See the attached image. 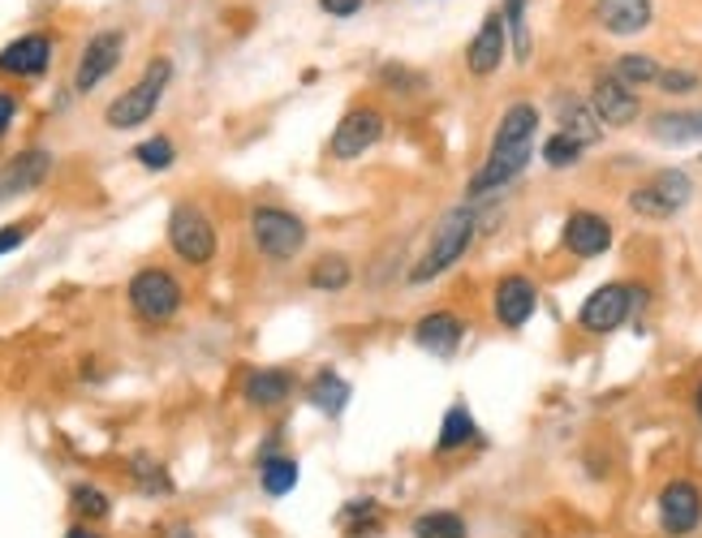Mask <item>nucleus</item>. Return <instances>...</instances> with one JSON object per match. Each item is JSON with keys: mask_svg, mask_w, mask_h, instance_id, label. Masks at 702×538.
Wrapping results in <instances>:
<instances>
[{"mask_svg": "<svg viewBox=\"0 0 702 538\" xmlns=\"http://www.w3.org/2000/svg\"><path fill=\"white\" fill-rule=\"evenodd\" d=\"M582 151H586V147H582L577 138H569L565 129H556V134L543 143V164H547V168H574L577 159H582Z\"/></svg>", "mask_w": 702, "mask_h": 538, "instance_id": "nucleus-30", "label": "nucleus"}, {"mask_svg": "<svg viewBox=\"0 0 702 538\" xmlns=\"http://www.w3.org/2000/svg\"><path fill=\"white\" fill-rule=\"evenodd\" d=\"M251 233H255V246L276 263L298 258L306 246V224L298 221L285 207H255L251 212Z\"/></svg>", "mask_w": 702, "mask_h": 538, "instance_id": "nucleus-5", "label": "nucleus"}, {"mask_svg": "<svg viewBox=\"0 0 702 538\" xmlns=\"http://www.w3.org/2000/svg\"><path fill=\"white\" fill-rule=\"evenodd\" d=\"M289 392H293V375H289V371H276V366L251 371V380L242 388L246 405H255V410H276V405H285Z\"/></svg>", "mask_w": 702, "mask_h": 538, "instance_id": "nucleus-22", "label": "nucleus"}, {"mask_svg": "<svg viewBox=\"0 0 702 538\" xmlns=\"http://www.w3.org/2000/svg\"><path fill=\"white\" fill-rule=\"evenodd\" d=\"M651 0H595V18L607 35H642L651 27Z\"/></svg>", "mask_w": 702, "mask_h": 538, "instance_id": "nucleus-21", "label": "nucleus"}, {"mask_svg": "<svg viewBox=\"0 0 702 538\" xmlns=\"http://www.w3.org/2000/svg\"><path fill=\"white\" fill-rule=\"evenodd\" d=\"M27 237H31V224H9V228H0V254L18 251Z\"/></svg>", "mask_w": 702, "mask_h": 538, "instance_id": "nucleus-35", "label": "nucleus"}, {"mask_svg": "<svg viewBox=\"0 0 702 538\" xmlns=\"http://www.w3.org/2000/svg\"><path fill=\"white\" fill-rule=\"evenodd\" d=\"M694 198V182L685 168H660L655 177H646L642 186L630 190V212L642 221H669L676 212H685Z\"/></svg>", "mask_w": 702, "mask_h": 538, "instance_id": "nucleus-4", "label": "nucleus"}, {"mask_svg": "<svg viewBox=\"0 0 702 538\" xmlns=\"http://www.w3.org/2000/svg\"><path fill=\"white\" fill-rule=\"evenodd\" d=\"M350 281H353V263L345 254H320L315 267H311V288H323V293H341Z\"/></svg>", "mask_w": 702, "mask_h": 538, "instance_id": "nucleus-27", "label": "nucleus"}, {"mask_svg": "<svg viewBox=\"0 0 702 538\" xmlns=\"http://www.w3.org/2000/svg\"><path fill=\"white\" fill-rule=\"evenodd\" d=\"M306 401L320 413H328V418H341L345 405H350V383L341 380L337 371H320V375L311 380V388H306Z\"/></svg>", "mask_w": 702, "mask_h": 538, "instance_id": "nucleus-23", "label": "nucleus"}, {"mask_svg": "<svg viewBox=\"0 0 702 538\" xmlns=\"http://www.w3.org/2000/svg\"><path fill=\"white\" fill-rule=\"evenodd\" d=\"M13 113H18V104H13V96H9V91H0V134L9 129V121H13Z\"/></svg>", "mask_w": 702, "mask_h": 538, "instance_id": "nucleus-37", "label": "nucleus"}, {"mask_svg": "<svg viewBox=\"0 0 702 538\" xmlns=\"http://www.w3.org/2000/svg\"><path fill=\"white\" fill-rule=\"evenodd\" d=\"M65 538H104V535H96V530H87V526H74V530H69Z\"/></svg>", "mask_w": 702, "mask_h": 538, "instance_id": "nucleus-38", "label": "nucleus"}, {"mask_svg": "<svg viewBox=\"0 0 702 538\" xmlns=\"http://www.w3.org/2000/svg\"><path fill=\"white\" fill-rule=\"evenodd\" d=\"M556 121H560V129H565L569 138H577L582 147H591V143H599V138H604V121L595 117L591 99L574 96V91L556 96Z\"/></svg>", "mask_w": 702, "mask_h": 538, "instance_id": "nucleus-20", "label": "nucleus"}, {"mask_svg": "<svg viewBox=\"0 0 702 538\" xmlns=\"http://www.w3.org/2000/svg\"><path fill=\"white\" fill-rule=\"evenodd\" d=\"M479 440V427H475V418L470 410L457 401V405H448L445 422H440V440H436V452L448 457V452H457V448H470V443Z\"/></svg>", "mask_w": 702, "mask_h": 538, "instance_id": "nucleus-24", "label": "nucleus"}, {"mask_svg": "<svg viewBox=\"0 0 702 538\" xmlns=\"http://www.w3.org/2000/svg\"><path fill=\"white\" fill-rule=\"evenodd\" d=\"M52 65V39L48 35H22L13 39L9 48H0V74H13V78H35Z\"/></svg>", "mask_w": 702, "mask_h": 538, "instance_id": "nucleus-17", "label": "nucleus"}, {"mask_svg": "<svg viewBox=\"0 0 702 538\" xmlns=\"http://www.w3.org/2000/svg\"><path fill=\"white\" fill-rule=\"evenodd\" d=\"M134 470H138V482H143L147 491H156V496H168V491H173V478L164 475V466H152L147 457H138Z\"/></svg>", "mask_w": 702, "mask_h": 538, "instance_id": "nucleus-33", "label": "nucleus"}, {"mask_svg": "<svg viewBox=\"0 0 702 538\" xmlns=\"http://www.w3.org/2000/svg\"><path fill=\"white\" fill-rule=\"evenodd\" d=\"M126 57V35L121 31H99L87 39V48H82V61H78V74H74V87L87 96V91H96L99 82L121 65Z\"/></svg>", "mask_w": 702, "mask_h": 538, "instance_id": "nucleus-11", "label": "nucleus"}, {"mask_svg": "<svg viewBox=\"0 0 702 538\" xmlns=\"http://www.w3.org/2000/svg\"><path fill=\"white\" fill-rule=\"evenodd\" d=\"M694 410H699V418H702V383H699V392H694Z\"/></svg>", "mask_w": 702, "mask_h": 538, "instance_id": "nucleus-40", "label": "nucleus"}, {"mask_svg": "<svg viewBox=\"0 0 702 538\" xmlns=\"http://www.w3.org/2000/svg\"><path fill=\"white\" fill-rule=\"evenodd\" d=\"M560 242L574 258H599L612 246V224L599 212H574L560 228Z\"/></svg>", "mask_w": 702, "mask_h": 538, "instance_id": "nucleus-15", "label": "nucleus"}, {"mask_svg": "<svg viewBox=\"0 0 702 538\" xmlns=\"http://www.w3.org/2000/svg\"><path fill=\"white\" fill-rule=\"evenodd\" d=\"M466 535H470V526L452 508H431V512L415 517V538H466Z\"/></svg>", "mask_w": 702, "mask_h": 538, "instance_id": "nucleus-26", "label": "nucleus"}, {"mask_svg": "<svg viewBox=\"0 0 702 538\" xmlns=\"http://www.w3.org/2000/svg\"><path fill=\"white\" fill-rule=\"evenodd\" d=\"M383 129H388V121H383L380 108H371V104H358V108H350L341 121H337V129H332V138H328V156L332 159H358L367 156L376 143L383 138Z\"/></svg>", "mask_w": 702, "mask_h": 538, "instance_id": "nucleus-9", "label": "nucleus"}, {"mask_svg": "<svg viewBox=\"0 0 702 538\" xmlns=\"http://www.w3.org/2000/svg\"><path fill=\"white\" fill-rule=\"evenodd\" d=\"M48 173H52V156H48V151H39V147L22 151V156H13L4 168H0V203H4V198H13V194L35 190Z\"/></svg>", "mask_w": 702, "mask_h": 538, "instance_id": "nucleus-18", "label": "nucleus"}, {"mask_svg": "<svg viewBox=\"0 0 702 538\" xmlns=\"http://www.w3.org/2000/svg\"><path fill=\"white\" fill-rule=\"evenodd\" d=\"M505 31L513 39L517 65L530 61V31H526V0H505Z\"/></svg>", "mask_w": 702, "mask_h": 538, "instance_id": "nucleus-29", "label": "nucleus"}, {"mask_svg": "<svg viewBox=\"0 0 702 538\" xmlns=\"http://www.w3.org/2000/svg\"><path fill=\"white\" fill-rule=\"evenodd\" d=\"M298 478H302V470H298V461L293 457H276V452H267V457H259V487L267 491V496H289L293 487H298Z\"/></svg>", "mask_w": 702, "mask_h": 538, "instance_id": "nucleus-25", "label": "nucleus"}, {"mask_svg": "<svg viewBox=\"0 0 702 538\" xmlns=\"http://www.w3.org/2000/svg\"><path fill=\"white\" fill-rule=\"evenodd\" d=\"M591 108L607 129H625L642 117V104L634 96V87H625L616 74H599L591 87Z\"/></svg>", "mask_w": 702, "mask_h": 538, "instance_id": "nucleus-13", "label": "nucleus"}, {"mask_svg": "<svg viewBox=\"0 0 702 538\" xmlns=\"http://www.w3.org/2000/svg\"><path fill=\"white\" fill-rule=\"evenodd\" d=\"M660 87H664L669 96L699 91V74H690V69H660Z\"/></svg>", "mask_w": 702, "mask_h": 538, "instance_id": "nucleus-34", "label": "nucleus"}, {"mask_svg": "<svg viewBox=\"0 0 702 538\" xmlns=\"http://www.w3.org/2000/svg\"><path fill=\"white\" fill-rule=\"evenodd\" d=\"M505 52H509L505 13H487L479 35H475V39H470V48H466V69H470L475 78H487V74H496V69L505 65Z\"/></svg>", "mask_w": 702, "mask_h": 538, "instance_id": "nucleus-14", "label": "nucleus"}, {"mask_svg": "<svg viewBox=\"0 0 702 538\" xmlns=\"http://www.w3.org/2000/svg\"><path fill=\"white\" fill-rule=\"evenodd\" d=\"M168 78H173V61H168V57H156V61L147 65V74L129 87L126 96H117L108 104L104 121L113 129H134V126H143V121H152V113L160 108Z\"/></svg>", "mask_w": 702, "mask_h": 538, "instance_id": "nucleus-3", "label": "nucleus"}, {"mask_svg": "<svg viewBox=\"0 0 702 538\" xmlns=\"http://www.w3.org/2000/svg\"><path fill=\"white\" fill-rule=\"evenodd\" d=\"M168 538H194V530H191V526H173V530H168Z\"/></svg>", "mask_w": 702, "mask_h": 538, "instance_id": "nucleus-39", "label": "nucleus"}, {"mask_svg": "<svg viewBox=\"0 0 702 538\" xmlns=\"http://www.w3.org/2000/svg\"><path fill=\"white\" fill-rule=\"evenodd\" d=\"M612 74H616L625 87H646V82H660V61L646 57V52H630V57L616 61Z\"/></svg>", "mask_w": 702, "mask_h": 538, "instance_id": "nucleus-28", "label": "nucleus"}, {"mask_svg": "<svg viewBox=\"0 0 702 538\" xmlns=\"http://www.w3.org/2000/svg\"><path fill=\"white\" fill-rule=\"evenodd\" d=\"M655 512H660V530L669 538H690L702 526L699 482H690V478L664 482V491H660V500H655Z\"/></svg>", "mask_w": 702, "mask_h": 538, "instance_id": "nucleus-10", "label": "nucleus"}, {"mask_svg": "<svg viewBox=\"0 0 702 538\" xmlns=\"http://www.w3.org/2000/svg\"><path fill=\"white\" fill-rule=\"evenodd\" d=\"M475 233H479L475 207H452L445 221H440V228L431 233L422 258L410 267V285H431L436 276H445L448 267H457L466 258V251L475 246Z\"/></svg>", "mask_w": 702, "mask_h": 538, "instance_id": "nucleus-2", "label": "nucleus"}, {"mask_svg": "<svg viewBox=\"0 0 702 538\" xmlns=\"http://www.w3.org/2000/svg\"><path fill=\"white\" fill-rule=\"evenodd\" d=\"M134 159H138L143 168H152V173H164V168H173L177 151H173V143H168V138H147V143H138V147H134Z\"/></svg>", "mask_w": 702, "mask_h": 538, "instance_id": "nucleus-31", "label": "nucleus"}, {"mask_svg": "<svg viewBox=\"0 0 702 538\" xmlns=\"http://www.w3.org/2000/svg\"><path fill=\"white\" fill-rule=\"evenodd\" d=\"M461 336H466V323L452 311H431L415 323V345L436 353V358H452L461 349Z\"/></svg>", "mask_w": 702, "mask_h": 538, "instance_id": "nucleus-16", "label": "nucleus"}, {"mask_svg": "<svg viewBox=\"0 0 702 538\" xmlns=\"http://www.w3.org/2000/svg\"><path fill=\"white\" fill-rule=\"evenodd\" d=\"M69 505L78 508L82 517H91V521H99V517H108V496L99 491V487H91V482H78L74 487V496H69Z\"/></svg>", "mask_w": 702, "mask_h": 538, "instance_id": "nucleus-32", "label": "nucleus"}, {"mask_svg": "<svg viewBox=\"0 0 702 538\" xmlns=\"http://www.w3.org/2000/svg\"><path fill=\"white\" fill-rule=\"evenodd\" d=\"M535 138H539V108L535 104L505 108V117L496 121V134H491V151L479 164V173L466 182V198H487L517 182L535 156Z\"/></svg>", "mask_w": 702, "mask_h": 538, "instance_id": "nucleus-1", "label": "nucleus"}, {"mask_svg": "<svg viewBox=\"0 0 702 538\" xmlns=\"http://www.w3.org/2000/svg\"><path fill=\"white\" fill-rule=\"evenodd\" d=\"M129 306H134V315L147 319V323H168L182 311V285L160 267H143L129 281Z\"/></svg>", "mask_w": 702, "mask_h": 538, "instance_id": "nucleus-8", "label": "nucleus"}, {"mask_svg": "<svg viewBox=\"0 0 702 538\" xmlns=\"http://www.w3.org/2000/svg\"><path fill=\"white\" fill-rule=\"evenodd\" d=\"M168 246L177 251V258L203 267V263H212V254H216V224L207 221L203 207L177 203L173 216H168Z\"/></svg>", "mask_w": 702, "mask_h": 538, "instance_id": "nucleus-6", "label": "nucleus"}, {"mask_svg": "<svg viewBox=\"0 0 702 538\" xmlns=\"http://www.w3.org/2000/svg\"><path fill=\"white\" fill-rule=\"evenodd\" d=\"M535 306H539V288H535V281L530 276H500L496 281V288H491V315H496V323L500 327H526L530 323V315H535Z\"/></svg>", "mask_w": 702, "mask_h": 538, "instance_id": "nucleus-12", "label": "nucleus"}, {"mask_svg": "<svg viewBox=\"0 0 702 538\" xmlns=\"http://www.w3.org/2000/svg\"><path fill=\"white\" fill-rule=\"evenodd\" d=\"M646 134L664 147H685V143H702V108H664L646 121Z\"/></svg>", "mask_w": 702, "mask_h": 538, "instance_id": "nucleus-19", "label": "nucleus"}, {"mask_svg": "<svg viewBox=\"0 0 702 538\" xmlns=\"http://www.w3.org/2000/svg\"><path fill=\"white\" fill-rule=\"evenodd\" d=\"M362 4H367V0H320V9L332 13V18H353Z\"/></svg>", "mask_w": 702, "mask_h": 538, "instance_id": "nucleus-36", "label": "nucleus"}, {"mask_svg": "<svg viewBox=\"0 0 702 538\" xmlns=\"http://www.w3.org/2000/svg\"><path fill=\"white\" fill-rule=\"evenodd\" d=\"M646 302V288L638 285H599L586 302H582V311H577V323L586 327V332H595V336H607V332H616L634 306Z\"/></svg>", "mask_w": 702, "mask_h": 538, "instance_id": "nucleus-7", "label": "nucleus"}]
</instances>
